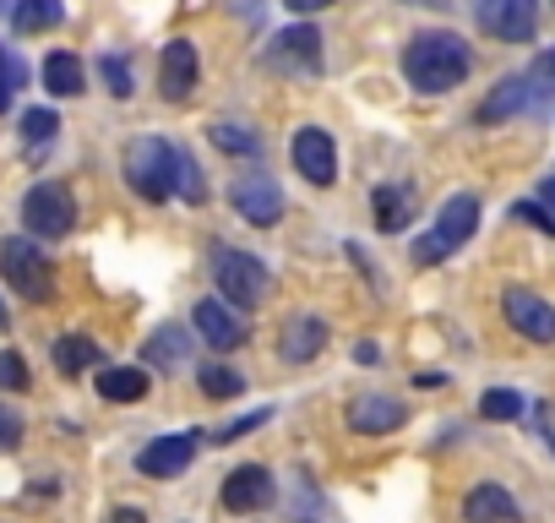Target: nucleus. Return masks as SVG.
I'll return each mask as SVG.
<instances>
[{"mask_svg":"<svg viewBox=\"0 0 555 523\" xmlns=\"http://www.w3.org/2000/svg\"><path fill=\"white\" fill-rule=\"evenodd\" d=\"M474 72V50L457 34H414L403 50V77L420 93H452Z\"/></svg>","mask_w":555,"mask_h":523,"instance_id":"nucleus-1","label":"nucleus"},{"mask_svg":"<svg viewBox=\"0 0 555 523\" xmlns=\"http://www.w3.org/2000/svg\"><path fill=\"white\" fill-rule=\"evenodd\" d=\"M479 229V196L474 191H457L441 213H436V229L414 240V262L420 268H436V262H447L452 251H463Z\"/></svg>","mask_w":555,"mask_h":523,"instance_id":"nucleus-2","label":"nucleus"},{"mask_svg":"<svg viewBox=\"0 0 555 523\" xmlns=\"http://www.w3.org/2000/svg\"><path fill=\"white\" fill-rule=\"evenodd\" d=\"M212 279H218V295L234 306V311H256L261 306V290H267V268L240 251V245H218L212 251Z\"/></svg>","mask_w":555,"mask_h":523,"instance_id":"nucleus-3","label":"nucleus"},{"mask_svg":"<svg viewBox=\"0 0 555 523\" xmlns=\"http://www.w3.org/2000/svg\"><path fill=\"white\" fill-rule=\"evenodd\" d=\"M23 224H28V234L66 240V234L77 229V196H72V186H61V180L28 186V196H23Z\"/></svg>","mask_w":555,"mask_h":523,"instance_id":"nucleus-4","label":"nucleus"},{"mask_svg":"<svg viewBox=\"0 0 555 523\" xmlns=\"http://www.w3.org/2000/svg\"><path fill=\"white\" fill-rule=\"evenodd\" d=\"M126 180L147 196V202H169L175 196V148L158 137H142L126 148Z\"/></svg>","mask_w":555,"mask_h":523,"instance_id":"nucleus-5","label":"nucleus"},{"mask_svg":"<svg viewBox=\"0 0 555 523\" xmlns=\"http://www.w3.org/2000/svg\"><path fill=\"white\" fill-rule=\"evenodd\" d=\"M0 279H7L23 301H44L55 290L50 279V262L34 240H0Z\"/></svg>","mask_w":555,"mask_h":523,"instance_id":"nucleus-6","label":"nucleus"},{"mask_svg":"<svg viewBox=\"0 0 555 523\" xmlns=\"http://www.w3.org/2000/svg\"><path fill=\"white\" fill-rule=\"evenodd\" d=\"M474 23L501 44H528L539 34V0H468Z\"/></svg>","mask_w":555,"mask_h":523,"instance_id":"nucleus-7","label":"nucleus"},{"mask_svg":"<svg viewBox=\"0 0 555 523\" xmlns=\"http://www.w3.org/2000/svg\"><path fill=\"white\" fill-rule=\"evenodd\" d=\"M229 202H234V213H240L245 224H256V229H272L278 218H284V186H278L267 169L240 175V180L229 186Z\"/></svg>","mask_w":555,"mask_h":523,"instance_id":"nucleus-8","label":"nucleus"},{"mask_svg":"<svg viewBox=\"0 0 555 523\" xmlns=\"http://www.w3.org/2000/svg\"><path fill=\"white\" fill-rule=\"evenodd\" d=\"M267 66L272 72H295V77H317L322 72V34L311 28V23H300V28H284L272 44H267Z\"/></svg>","mask_w":555,"mask_h":523,"instance_id":"nucleus-9","label":"nucleus"},{"mask_svg":"<svg viewBox=\"0 0 555 523\" xmlns=\"http://www.w3.org/2000/svg\"><path fill=\"white\" fill-rule=\"evenodd\" d=\"M202 447V431H169V436H153L142 452H137V469L147 480H175Z\"/></svg>","mask_w":555,"mask_h":523,"instance_id":"nucleus-10","label":"nucleus"},{"mask_svg":"<svg viewBox=\"0 0 555 523\" xmlns=\"http://www.w3.org/2000/svg\"><path fill=\"white\" fill-rule=\"evenodd\" d=\"M289 158H295V169H300L311 186H333V180H338V148H333V137H327L322 126H306V131H295V142H289Z\"/></svg>","mask_w":555,"mask_h":523,"instance_id":"nucleus-11","label":"nucleus"},{"mask_svg":"<svg viewBox=\"0 0 555 523\" xmlns=\"http://www.w3.org/2000/svg\"><path fill=\"white\" fill-rule=\"evenodd\" d=\"M501 311H506V322H512L528 344H555V306H550V301H539V295H528V290H506V295H501Z\"/></svg>","mask_w":555,"mask_h":523,"instance_id":"nucleus-12","label":"nucleus"},{"mask_svg":"<svg viewBox=\"0 0 555 523\" xmlns=\"http://www.w3.org/2000/svg\"><path fill=\"white\" fill-rule=\"evenodd\" d=\"M403 420H409V409H403L392 393H360V398L349 404V431H354V436H392Z\"/></svg>","mask_w":555,"mask_h":523,"instance_id":"nucleus-13","label":"nucleus"},{"mask_svg":"<svg viewBox=\"0 0 555 523\" xmlns=\"http://www.w3.org/2000/svg\"><path fill=\"white\" fill-rule=\"evenodd\" d=\"M544 99H550V88H533V77H506V82H495V93L479 104V126L512 120V115H522V110H533V104H544Z\"/></svg>","mask_w":555,"mask_h":523,"instance_id":"nucleus-14","label":"nucleus"},{"mask_svg":"<svg viewBox=\"0 0 555 523\" xmlns=\"http://www.w3.org/2000/svg\"><path fill=\"white\" fill-rule=\"evenodd\" d=\"M272 496H278V485H272V474H267L261 463H240V469L223 480V507H229V512H261Z\"/></svg>","mask_w":555,"mask_h":523,"instance_id":"nucleus-15","label":"nucleus"},{"mask_svg":"<svg viewBox=\"0 0 555 523\" xmlns=\"http://www.w3.org/2000/svg\"><path fill=\"white\" fill-rule=\"evenodd\" d=\"M327 349V322L322 317H289L284 328H278V355H284L289 366H306V360H317Z\"/></svg>","mask_w":555,"mask_h":523,"instance_id":"nucleus-16","label":"nucleus"},{"mask_svg":"<svg viewBox=\"0 0 555 523\" xmlns=\"http://www.w3.org/2000/svg\"><path fill=\"white\" fill-rule=\"evenodd\" d=\"M158 88H164V99H169V104H180V99H191V93H196V44H191V39L164 44Z\"/></svg>","mask_w":555,"mask_h":523,"instance_id":"nucleus-17","label":"nucleus"},{"mask_svg":"<svg viewBox=\"0 0 555 523\" xmlns=\"http://www.w3.org/2000/svg\"><path fill=\"white\" fill-rule=\"evenodd\" d=\"M191 322H196V333H202L212 349H240V344H245V317H240L234 306L202 301V306L191 311Z\"/></svg>","mask_w":555,"mask_h":523,"instance_id":"nucleus-18","label":"nucleus"},{"mask_svg":"<svg viewBox=\"0 0 555 523\" xmlns=\"http://www.w3.org/2000/svg\"><path fill=\"white\" fill-rule=\"evenodd\" d=\"M463 518L468 523H522V507L512 501V490L501 485H474L463 496Z\"/></svg>","mask_w":555,"mask_h":523,"instance_id":"nucleus-19","label":"nucleus"},{"mask_svg":"<svg viewBox=\"0 0 555 523\" xmlns=\"http://www.w3.org/2000/svg\"><path fill=\"white\" fill-rule=\"evenodd\" d=\"M99 393L109 404H142L147 398V371L142 366H104L99 371Z\"/></svg>","mask_w":555,"mask_h":523,"instance_id":"nucleus-20","label":"nucleus"},{"mask_svg":"<svg viewBox=\"0 0 555 523\" xmlns=\"http://www.w3.org/2000/svg\"><path fill=\"white\" fill-rule=\"evenodd\" d=\"M44 88H50L55 99H77V93L88 88V72H82V61H77L72 50H55V55L44 61Z\"/></svg>","mask_w":555,"mask_h":523,"instance_id":"nucleus-21","label":"nucleus"},{"mask_svg":"<svg viewBox=\"0 0 555 523\" xmlns=\"http://www.w3.org/2000/svg\"><path fill=\"white\" fill-rule=\"evenodd\" d=\"M371 207H376V229L392 234V229H403V224L414 218V191H409V186H376Z\"/></svg>","mask_w":555,"mask_h":523,"instance_id":"nucleus-22","label":"nucleus"},{"mask_svg":"<svg viewBox=\"0 0 555 523\" xmlns=\"http://www.w3.org/2000/svg\"><path fill=\"white\" fill-rule=\"evenodd\" d=\"M207 142H212L218 153H234V158H256V153H261V137H256L250 126H240V120H212V126H207Z\"/></svg>","mask_w":555,"mask_h":523,"instance_id":"nucleus-23","label":"nucleus"},{"mask_svg":"<svg viewBox=\"0 0 555 523\" xmlns=\"http://www.w3.org/2000/svg\"><path fill=\"white\" fill-rule=\"evenodd\" d=\"M88 366H99V344L82 339V333H66V339L55 344V371H61V377H82Z\"/></svg>","mask_w":555,"mask_h":523,"instance_id":"nucleus-24","label":"nucleus"},{"mask_svg":"<svg viewBox=\"0 0 555 523\" xmlns=\"http://www.w3.org/2000/svg\"><path fill=\"white\" fill-rule=\"evenodd\" d=\"M17 34H50V28H61V17H66V7L61 0H17Z\"/></svg>","mask_w":555,"mask_h":523,"instance_id":"nucleus-25","label":"nucleus"},{"mask_svg":"<svg viewBox=\"0 0 555 523\" xmlns=\"http://www.w3.org/2000/svg\"><path fill=\"white\" fill-rule=\"evenodd\" d=\"M180 360H185V328L169 322V328H158V333L147 339V366H169V371H175Z\"/></svg>","mask_w":555,"mask_h":523,"instance_id":"nucleus-26","label":"nucleus"},{"mask_svg":"<svg viewBox=\"0 0 555 523\" xmlns=\"http://www.w3.org/2000/svg\"><path fill=\"white\" fill-rule=\"evenodd\" d=\"M55 131H61V115H55V110H44V104H39V110H28V115H23V142H28V153H34V158H39V148H50V142H55Z\"/></svg>","mask_w":555,"mask_h":523,"instance_id":"nucleus-27","label":"nucleus"},{"mask_svg":"<svg viewBox=\"0 0 555 523\" xmlns=\"http://www.w3.org/2000/svg\"><path fill=\"white\" fill-rule=\"evenodd\" d=\"M196 382H202L207 398H240V393H245V377L229 371V366H218V360H207V366L196 371Z\"/></svg>","mask_w":555,"mask_h":523,"instance_id":"nucleus-28","label":"nucleus"},{"mask_svg":"<svg viewBox=\"0 0 555 523\" xmlns=\"http://www.w3.org/2000/svg\"><path fill=\"white\" fill-rule=\"evenodd\" d=\"M522 409H528V398L512 393V387H490V393L479 398V414H485V420H522Z\"/></svg>","mask_w":555,"mask_h":523,"instance_id":"nucleus-29","label":"nucleus"},{"mask_svg":"<svg viewBox=\"0 0 555 523\" xmlns=\"http://www.w3.org/2000/svg\"><path fill=\"white\" fill-rule=\"evenodd\" d=\"M28 82V66H23V55L17 50H0V115L12 110V99H17V88Z\"/></svg>","mask_w":555,"mask_h":523,"instance_id":"nucleus-30","label":"nucleus"},{"mask_svg":"<svg viewBox=\"0 0 555 523\" xmlns=\"http://www.w3.org/2000/svg\"><path fill=\"white\" fill-rule=\"evenodd\" d=\"M175 186H180L185 202H207V180H202V169L185 148H175Z\"/></svg>","mask_w":555,"mask_h":523,"instance_id":"nucleus-31","label":"nucleus"},{"mask_svg":"<svg viewBox=\"0 0 555 523\" xmlns=\"http://www.w3.org/2000/svg\"><path fill=\"white\" fill-rule=\"evenodd\" d=\"M99 77L109 82V93H115V99H131V93H137V82H131V66H126L120 55H104V61H99Z\"/></svg>","mask_w":555,"mask_h":523,"instance_id":"nucleus-32","label":"nucleus"},{"mask_svg":"<svg viewBox=\"0 0 555 523\" xmlns=\"http://www.w3.org/2000/svg\"><path fill=\"white\" fill-rule=\"evenodd\" d=\"M0 387L7 393H28V366L17 349H0Z\"/></svg>","mask_w":555,"mask_h":523,"instance_id":"nucleus-33","label":"nucleus"},{"mask_svg":"<svg viewBox=\"0 0 555 523\" xmlns=\"http://www.w3.org/2000/svg\"><path fill=\"white\" fill-rule=\"evenodd\" d=\"M267 414H272V409H250V414H240L234 425H223V431H218V436H207V442H218V447H223V442H240L245 431H256V425H267Z\"/></svg>","mask_w":555,"mask_h":523,"instance_id":"nucleus-34","label":"nucleus"},{"mask_svg":"<svg viewBox=\"0 0 555 523\" xmlns=\"http://www.w3.org/2000/svg\"><path fill=\"white\" fill-rule=\"evenodd\" d=\"M512 218H522V224H533V229L555 234V213H550V207H539V202H517V207H512Z\"/></svg>","mask_w":555,"mask_h":523,"instance_id":"nucleus-35","label":"nucleus"},{"mask_svg":"<svg viewBox=\"0 0 555 523\" xmlns=\"http://www.w3.org/2000/svg\"><path fill=\"white\" fill-rule=\"evenodd\" d=\"M23 447V420L12 409H0V452H17Z\"/></svg>","mask_w":555,"mask_h":523,"instance_id":"nucleus-36","label":"nucleus"},{"mask_svg":"<svg viewBox=\"0 0 555 523\" xmlns=\"http://www.w3.org/2000/svg\"><path fill=\"white\" fill-rule=\"evenodd\" d=\"M104 523H147V518H142V512H137V507H115V512H109V518H104Z\"/></svg>","mask_w":555,"mask_h":523,"instance_id":"nucleus-37","label":"nucleus"},{"mask_svg":"<svg viewBox=\"0 0 555 523\" xmlns=\"http://www.w3.org/2000/svg\"><path fill=\"white\" fill-rule=\"evenodd\" d=\"M284 7H289V12H300V17H306V12H322V7H333V0H284Z\"/></svg>","mask_w":555,"mask_h":523,"instance_id":"nucleus-38","label":"nucleus"},{"mask_svg":"<svg viewBox=\"0 0 555 523\" xmlns=\"http://www.w3.org/2000/svg\"><path fill=\"white\" fill-rule=\"evenodd\" d=\"M354 355H360V366H376V360H382V349H376V344H360Z\"/></svg>","mask_w":555,"mask_h":523,"instance_id":"nucleus-39","label":"nucleus"},{"mask_svg":"<svg viewBox=\"0 0 555 523\" xmlns=\"http://www.w3.org/2000/svg\"><path fill=\"white\" fill-rule=\"evenodd\" d=\"M539 196H544V207L555 213V180H544V191H539Z\"/></svg>","mask_w":555,"mask_h":523,"instance_id":"nucleus-40","label":"nucleus"},{"mask_svg":"<svg viewBox=\"0 0 555 523\" xmlns=\"http://www.w3.org/2000/svg\"><path fill=\"white\" fill-rule=\"evenodd\" d=\"M234 12L240 17H256V0H234Z\"/></svg>","mask_w":555,"mask_h":523,"instance_id":"nucleus-41","label":"nucleus"},{"mask_svg":"<svg viewBox=\"0 0 555 523\" xmlns=\"http://www.w3.org/2000/svg\"><path fill=\"white\" fill-rule=\"evenodd\" d=\"M539 72H550V77H555V50H550V55L539 61Z\"/></svg>","mask_w":555,"mask_h":523,"instance_id":"nucleus-42","label":"nucleus"},{"mask_svg":"<svg viewBox=\"0 0 555 523\" xmlns=\"http://www.w3.org/2000/svg\"><path fill=\"white\" fill-rule=\"evenodd\" d=\"M409 7H447V0H409Z\"/></svg>","mask_w":555,"mask_h":523,"instance_id":"nucleus-43","label":"nucleus"},{"mask_svg":"<svg viewBox=\"0 0 555 523\" xmlns=\"http://www.w3.org/2000/svg\"><path fill=\"white\" fill-rule=\"evenodd\" d=\"M0 328H7V306H0Z\"/></svg>","mask_w":555,"mask_h":523,"instance_id":"nucleus-44","label":"nucleus"}]
</instances>
